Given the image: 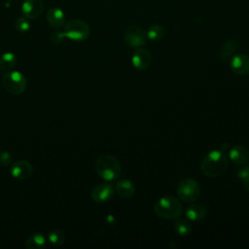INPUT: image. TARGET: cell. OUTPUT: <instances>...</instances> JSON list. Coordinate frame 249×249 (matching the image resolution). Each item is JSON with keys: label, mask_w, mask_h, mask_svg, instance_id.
<instances>
[{"label": "cell", "mask_w": 249, "mask_h": 249, "mask_svg": "<svg viewBox=\"0 0 249 249\" xmlns=\"http://www.w3.org/2000/svg\"><path fill=\"white\" fill-rule=\"evenodd\" d=\"M229 164V157L223 150L209 152L201 160L200 170L208 177H216L225 172Z\"/></svg>", "instance_id": "1"}, {"label": "cell", "mask_w": 249, "mask_h": 249, "mask_svg": "<svg viewBox=\"0 0 249 249\" xmlns=\"http://www.w3.org/2000/svg\"><path fill=\"white\" fill-rule=\"evenodd\" d=\"M95 170L105 181H114L122 174V166L118 159L112 155H102L95 160Z\"/></svg>", "instance_id": "2"}, {"label": "cell", "mask_w": 249, "mask_h": 249, "mask_svg": "<svg viewBox=\"0 0 249 249\" xmlns=\"http://www.w3.org/2000/svg\"><path fill=\"white\" fill-rule=\"evenodd\" d=\"M154 210L158 217L166 220H175L183 213V207L180 200L173 196L160 197L156 202Z\"/></svg>", "instance_id": "3"}, {"label": "cell", "mask_w": 249, "mask_h": 249, "mask_svg": "<svg viewBox=\"0 0 249 249\" xmlns=\"http://www.w3.org/2000/svg\"><path fill=\"white\" fill-rule=\"evenodd\" d=\"M63 32L67 39L74 42H82L89 38L90 28L85 20L74 18L64 24Z\"/></svg>", "instance_id": "4"}, {"label": "cell", "mask_w": 249, "mask_h": 249, "mask_svg": "<svg viewBox=\"0 0 249 249\" xmlns=\"http://www.w3.org/2000/svg\"><path fill=\"white\" fill-rule=\"evenodd\" d=\"M3 88L12 94L22 93L27 86L25 76L19 71L11 70L6 72L2 77Z\"/></svg>", "instance_id": "5"}, {"label": "cell", "mask_w": 249, "mask_h": 249, "mask_svg": "<svg viewBox=\"0 0 249 249\" xmlns=\"http://www.w3.org/2000/svg\"><path fill=\"white\" fill-rule=\"evenodd\" d=\"M177 196L184 202H195L200 196V186L192 178L182 179L177 186Z\"/></svg>", "instance_id": "6"}, {"label": "cell", "mask_w": 249, "mask_h": 249, "mask_svg": "<svg viewBox=\"0 0 249 249\" xmlns=\"http://www.w3.org/2000/svg\"><path fill=\"white\" fill-rule=\"evenodd\" d=\"M146 33L142 27L136 24L128 25L124 32L125 44L131 48H140L146 44Z\"/></svg>", "instance_id": "7"}, {"label": "cell", "mask_w": 249, "mask_h": 249, "mask_svg": "<svg viewBox=\"0 0 249 249\" xmlns=\"http://www.w3.org/2000/svg\"><path fill=\"white\" fill-rule=\"evenodd\" d=\"M131 62L136 69L140 71L146 70L152 63V53L146 48H137L132 53Z\"/></svg>", "instance_id": "8"}, {"label": "cell", "mask_w": 249, "mask_h": 249, "mask_svg": "<svg viewBox=\"0 0 249 249\" xmlns=\"http://www.w3.org/2000/svg\"><path fill=\"white\" fill-rule=\"evenodd\" d=\"M44 11L42 0H24L21 4V14L28 19H35Z\"/></svg>", "instance_id": "9"}, {"label": "cell", "mask_w": 249, "mask_h": 249, "mask_svg": "<svg viewBox=\"0 0 249 249\" xmlns=\"http://www.w3.org/2000/svg\"><path fill=\"white\" fill-rule=\"evenodd\" d=\"M231 70L237 75L249 74V55L245 53H235L230 59Z\"/></svg>", "instance_id": "10"}, {"label": "cell", "mask_w": 249, "mask_h": 249, "mask_svg": "<svg viewBox=\"0 0 249 249\" xmlns=\"http://www.w3.org/2000/svg\"><path fill=\"white\" fill-rule=\"evenodd\" d=\"M114 195V188L110 184L96 185L90 193V196L96 203H104L112 198Z\"/></svg>", "instance_id": "11"}, {"label": "cell", "mask_w": 249, "mask_h": 249, "mask_svg": "<svg viewBox=\"0 0 249 249\" xmlns=\"http://www.w3.org/2000/svg\"><path fill=\"white\" fill-rule=\"evenodd\" d=\"M33 167L27 160H20L12 163L11 174L18 180H26L32 175Z\"/></svg>", "instance_id": "12"}, {"label": "cell", "mask_w": 249, "mask_h": 249, "mask_svg": "<svg viewBox=\"0 0 249 249\" xmlns=\"http://www.w3.org/2000/svg\"><path fill=\"white\" fill-rule=\"evenodd\" d=\"M229 159L237 165H242L249 161V151L242 145H235L229 150Z\"/></svg>", "instance_id": "13"}, {"label": "cell", "mask_w": 249, "mask_h": 249, "mask_svg": "<svg viewBox=\"0 0 249 249\" xmlns=\"http://www.w3.org/2000/svg\"><path fill=\"white\" fill-rule=\"evenodd\" d=\"M46 19L48 24L54 29H58L61 26L64 25L65 22V14L63 12V10H61L60 8L57 7H53L51 8L48 12H47V16H46Z\"/></svg>", "instance_id": "14"}, {"label": "cell", "mask_w": 249, "mask_h": 249, "mask_svg": "<svg viewBox=\"0 0 249 249\" xmlns=\"http://www.w3.org/2000/svg\"><path fill=\"white\" fill-rule=\"evenodd\" d=\"M207 210L203 204L200 203H192L187 207L185 214L186 217L191 221H200L206 216Z\"/></svg>", "instance_id": "15"}, {"label": "cell", "mask_w": 249, "mask_h": 249, "mask_svg": "<svg viewBox=\"0 0 249 249\" xmlns=\"http://www.w3.org/2000/svg\"><path fill=\"white\" fill-rule=\"evenodd\" d=\"M117 194L123 198H129L135 193V187L133 183L127 179H120L115 187Z\"/></svg>", "instance_id": "16"}, {"label": "cell", "mask_w": 249, "mask_h": 249, "mask_svg": "<svg viewBox=\"0 0 249 249\" xmlns=\"http://www.w3.org/2000/svg\"><path fill=\"white\" fill-rule=\"evenodd\" d=\"M47 244V236L39 231L32 232L25 240V247L27 249H41Z\"/></svg>", "instance_id": "17"}, {"label": "cell", "mask_w": 249, "mask_h": 249, "mask_svg": "<svg viewBox=\"0 0 249 249\" xmlns=\"http://www.w3.org/2000/svg\"><path fill=\"white\" fill-rule=\"evenodd\" d=\"M237 49H238V42L236 40H234V39L227 40L223 44V46H222V48L219 52L220 59H222L224 61H227V60L231 59V56L237 51Z\"/></svg>", "instance_id": "18"}, {"label": "cell", "mask_w": 249, "mask_h": 249, "mask_svg": "<svg viewBox=\"0 0 249 249\" xmlns=\"http://www.w3.org/2000/svg\"><path fill=\"white\" fill-rule=\"evenodd\" d=\"M17 63V56L14 53L7 52L0 55V70L4 72L11 71Z\"/></svg>", "instance_id": "19"}, {"label": "cell", "mask_w": 249, "mask_h": 249, "mask_svg": "<svg viewBox=\"0 0 249 249\" xmlns=\"http://www.w3.org/2000/svg\"><path fill=\"white\" fill-rule=\"evenodd\" d=\"M173 229H174L175 232L180 236H187L192 231L191 223L187 219H183L180 217L175 219Z\"/></svg>", "instance_id": "20"}, {"label": "cell", "mask_w": 249, "mask_h": 249, "mask_svg": "<svg viewBox=\"0 0 249 249\" xmlns=\"http://www.w3.org/2000/svg\"><path fill=\"white\" fill-rule=\"evenodd\" d=\"M47 241L54 246H59L65 241V233L59 229H53L47 234Z\"/></svg>", "instance_id": "21"}, {"label": "cell", "mask_w": 249, "mask_h": 249, "mask_svg": "<svg viewBox=\"0 0 249 249\" xmlns=\"http://www.w3.org/2000/svg\"><path fill=\"white\" fill-rule=\"evenodd\" d=\"M146 36L151 41H160L164 36V28L162 25L158 23L152 24L149 26L146 32Z\"/></svg>", "instance_id": "22"}, {"label": "cell", "mask_w": 249, "mask_h": 249, "mask_svg": "<svg viewBox=\"0 0 249 249\" xmlns=\"http://www.w3.org/2000/svg\"><path fill=\"white\" fill-rule=\"evenodd\" d=\"M30 22L29 19L26 18L25 17H18L15 21H14V27L16 28L17 31L19 33H25L30 29Z\"/></svg>", "instance_id": "23"}, {"label": "cell", "mask_w": 249, "mask_h": 249, "mask_svg": "<svg viewBox=\"0 0 249 249\" xmlns=\"http://www.w3.org/2000/svg\"><path fill=\"white\" fill-rule=\"evenodd\" d=\"M65 35L63 31H59V30H55L53 32L51 33L50 36V40L53 45H60L63 43L64 39H65Z\"/></svg>", "instance_id": "24"}, {"label": "cell", "mask_w": 249, "mask_h": 249, "mask_svg": "<svg viewBox=\"0 0 249 249\" xmlns=\"http://www.w3.org/2000/svg\"><path fill=\"white\" fill-rule=\"evenodd\" d=\"M13 163V156L7 151L0 152V165L9 166Z\"/></svg>", "instance_id": "25"}, {"label": "cell", "mask_w": 249, "mask_h": 249, "mask_svg": "<svg viewBox=\"0 0 249 249\" xmlns=\"http://www.w3.org/2000/svg\"><path fill=\"white\" fill-rule=\"evenodd\" d=\"M243 166L240 167L237 172H236V175L237 177L240 179V180H245L247 178H249V162H246L244 164H242Z\"/></svg>", "instance_id": "26"}, {"label": "cell", "mask_w": 249, "mask_h": 249, "mask_svg": "<svg viewBox=\"0 0 249 249\" xmlns=\"http://www.w3.org/2000/svg\"><path fill=\"white\" fill-rule=\"evenodd\" d=\"M243 187L245 190H247L249 192V178L243 180Z\"/></svg>", "instance_id": "27"}]
</instances>
